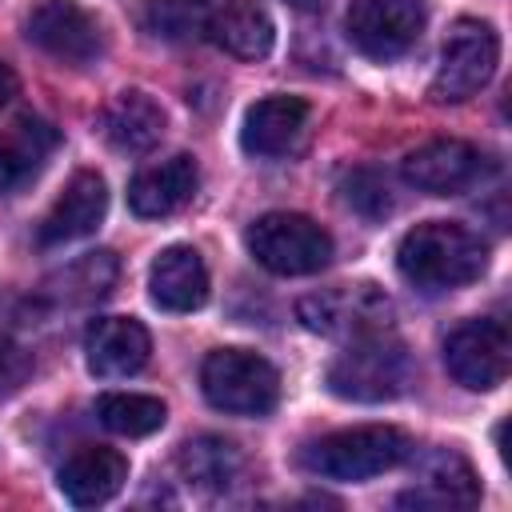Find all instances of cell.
I'll return each mask as SVG.
<instances>
[{"instance_id": "9a60e30c", "label": "cell", "mask_w": 512, "mask_h": 512, "mask_svg": "<svg viewBox=\"0 0 512 512\" xmlns=\"http://www.w3.org/2000/svg\"><path fill=\"white\" fill-rule=\"evenodd\" d=\"M152 352V336L140 320L132 316H104L88 328L84 336V360L88 372L100 380H120V376H136L148 364Z\"/></svg>"}, {"instance_id": "e0dca14e", "label": "cell", "mask_w": 512, "mask_h": 512, "mask_svg": "<svg viewBox=\"0 0 512 512\" xmlns=\"http://www.w3.org/2000/svg\"><path fill=\"white\" fill-rule=\"evenodd\" d=\"M128 480V460L116 452V448H104V444H84L76 448L60 472H56V488L64 492L68 504L76 508H96V504H108Z\"/></svg>"}, {"instance_id": "8fae6325", "label": "cell", "mask_w": 512, "mask_h": 512, "mask_svg": "<svg viewBox=\"0 0 512 512\" xmlns=\"http://www.w3.org/2000/svg\"><path fill=\"white\" fill-rule=\"evenodd\" d=\"M492 172V160L468 140H428L404 156V180L428 196H460Z\"/></svg>"}, {"instance_id": "44dd1931", "label": "cell", "mask_w": 512, "mask_h": 512, "mask_svg": "<svg viewBox=\"0 0 512 512\" xmlns=\"http://www.w3.org/2000/svg\"><path fill=\"white\" fill-rule=\"evenodd\" d=\"M100 128H104V140L116 152H148L164 136V108L148 92L124 88L108 100V108L100 116Z\"/></svg>"}, {"instance_id": "2e32d148", "label": "cell", "mask_w": 512, "mask_h": 512, "mask_svg": "<svg viewBox=\"0 0 512 512\" xmlns=\"http://www.w3.org/2000/svg\"><path fill=\"white\" fill-rule=\"evenodd\" d=\"M204 40H212L236 60H264L272 52L276 28L260 0H208Z\"/></svg>"}, {"instance_id": "7c38bea8", "label": "cell", "mask_w": 512, "mask_h": 512, "mask_svg": "<svg viewBox=\"0 0 512 512\" xmlns=\"http://www.w3.org/2000/svg\"><path fill=\"white\" fill-rule=\"evenodd\" d=\"M108 212V188H104V176L84 168L76 172L64 192L56 196V204L44 212L40 228H36V240L40 248H60V244H72V240H84L100 228Z\"/></svg>"}, {"instance_id": "ffe728a7", "label": "cell", "mask_w": 512, "mask_h": 512, "mask_svg": "<svg viewBox=\"0 0 512 512\" xmlns=\"http://www.w3.org/2000/svg\"><path fill=\"white\" fill-rule=\"evenodd\" d=\"M148 296L164 312H196L208 300V268L196 248L168 244L148 268Z\"/></svg>"}, {"instance_id": "7a4b0ae2", "label": "cell", "mask_w": 512, "mask_h": 512, "mask_svg": "<svg viewBox=\"0 0 512 512\" xmlns=\"http://www.w3.org/2000/svg\"><path fill=\"white\" fill-rule=\"evenodd\" d=\"M328 392L356 404L396 400L412 384V356L392 332H372L348 340V348L328 364Z\"/></svg>"}, {"instance_id": "5b68a950", "label": "cell", "mask_w": 512, "mask_h": 512, "mask_svg": "<svg viewBox=\"0 0 512 512\" xmlns=\"http://www.w3.org/2000/svg\"><path fill=\"white\" fill-rule=\"evenodd\" d=\"M248 252L276 276H312L332 260V236L300 212H268L244 232Z\"/></svg>"}, {"instance_id": "5bb4252c", "label": "cell", "mask_w": 512, "mask_h": 512, "mask_svg": "<svg viewBox=\"0 0 512 512\" xmlns=\"http://www.w3.org/2000/svg\"><path fill=\"white\" fill-rule=\"evenodd\" d=\"M308 132V104L300 96H264L244 112L240 148L256 160H276L300 148Z\"/></svg>"}, {"instance_id": "277c9868", "label": "cell", "mask_w": 512, "mask_h": 512, "mask_svg": "<svg viewBox=\"0 0 512 512\" xmlns=\"http://www.w3.org/2000/svg\"><path fill=\"white\" fill-rule=\"evenodd\" d=\"M200 388L228 416H264L280 400V372L248 348H216L200 364Z\"/></svg>"}, {"instance_id": "ba28073f", "label": "cell", "mask_w": 512, "mask_h": 512, "mask_svg": "<svg viewBox=\"0 0 512 512\" xmlns=\"http://www.w3.org/2000/svg\"><path fill=\"white\" fill-rule=\"evenodd\" d=\"M512 364V344L504 320H464L444 340V368L460 388L492 392L504 384Z\"/></svg>"}, {"instance_id": "603a6c76", "label": "cell", "mask_w": 512, "mask_h": 512, "mask_svg": "<svg viewBox=\"0 0 512 512\" xmlns=\"http://www.w3.org/2000/svg\"><path fill=\"white\" fill-rule=\"evenodd\" d=\"M116 284V256L112 252H88L76 264H68L64 272H56L44 292L56 304H96L112 292Z\"/></svg>"}, {"instance_id": "30bf717a", "label": "cell", "mask_w": 512, "mask_h": 512, "mask_svg": "<svg viewBox=\"0 0 512 512\" xmlns=\"http://www.w3.org/2000/svg\"><path fill=\"white\" fill-rule=\"evenodd\" d=\"M24 36L52 60L84 68L104 52V28L100 20L80 8L76 0H40L28 20H24Z\"/></svg>"}, {"instance_id": "3957f363", "label": "cell", "mask_w": 512, "mask_h": 512, "mask_svg": "<svg viewBox=\"0 0 512 512\" xmlns=\"http://www.w3.org/2000/svg\"><path fill=\"white\" fill-rule=\"evenodd\" d=\"M408 456H412V440L400 428L360 424V428H340L312 440L300 452V464L324 480H372L380 472H392Z\"/></svg>"}, {"instance_id": "52a82bcc", "label": "cell", "mask_w": 512, "mask_h": 512, "mask_svg": "<svg viewBox=\"0 0 512 512\" xmlns=\"http://www.w3.org/2000/svg\"><path fill=\"white\" fill-rule=\"evenodd\" d=\"M296 316L308 332L332 340H356L392 328V300L376 284H344L328 292H312L296 304Z\"/></svg>"}, {"instance_id": "7402d4cb", "label": "cell", "mask_w": 512, "mask_h": 512, "mask_svg": "<svg viewBox=\"0 0 512 512\" xmlns=\"http://www.w3.org/2000/svg\"><path fill=\"white\" fill-rule=\"evenodd\" d=\"M240 468H244L240 448L212 432L192 436L176 448V472L196 492H228L240 480Z\"/></svg>"}, {"instance_id": "8992f818", "label": "cell", "mask_w": 512, "mask_h": 512, "mask_svg": "<svg viewBox=\"0 0 512 512\" xmlns=\"http://www.w3.org/2000/svg\"><path fill=\"white\" fill-rule=\"evenodd\" d=\"M496 60H500L496 28L484 24V20H456L444 36L440 64H436V76L428 84V96L436 104H460V100L476 96L492 80Z\"/></svg>"}, {"instance_id": "4fadbf2b", "label": "cell", "mask_w": 512, "mask_h": 512, "mask_svg": "<svg viewBox=\"0 0 512 512\" xmlns=\"http://www.w3.org/2000/svg\"><path fill=\"white\" fill-rule=\"evenodd\" d=\"M400 508H472L480 504V480L472 464L452 448H432L416 464V484L396 496Z\"/></svg>"}, {"instance_id": "4316f807", "label": "cell", "mask_w": 512, "mask_h": 512, "mask_svg": "<svg viewBox=\"0 0 512 512\" xmlns=\"http://www.w3.org/2000/svg\"><path fill=\"white\" fill-rule=\"evenodd\" d=\"M32 372V360L24 348H16L12 340H0V392H12L28 380Z\"/></svg>"}, {"instance_id": "83f0119b", "label": "cell", "mask_w": 512, "mask_h": 512, "mask_svg": "<svg viewBox=\"0 0 512 512\" xmlns=\"http://www.w3.org/2000/svg\"><path fill=\"white\" fill-rule=\"evenodd\" d=\"M12 96H16V72H12L8 64H0V108H4Z\"/></svg>"}, {"instance_id": "9c48e42d", "label": "cell", "mask_w": 512, "mask_h": 512, "mask_svg": "<svg viewBox=\"0 0 512 512\" xmlns=\"http://www.w3.org/2000/svg\"><path fill=\"white\" fill-rule=\"evenodd\" d=\"M344 28H348V40L356 52L388 64L420 40L424 4L420 0H352Z\"/></svg>"}, {"instance_id": "d6986e66", "label": "cell", "mask_w": 512, "mask_h": 512, "mask_svg": "<svg viewBox=\"0 0 512 512\" xmlns=\"http://www.w3.org/2000/svg\"><path fill=\"white\" fill-rule=\"evenodd\" d=\"M200 184V172H196V160L192 156H168L160 164H148L132 176L128 184V208L144 220H160V216H172L180 212L192 192Z\"/></svg>"}, {"instance_id": "484cf974", "label": "cell", "mask_w": 512, "mask_h": 512, "mask_svg": "<svg viewBox=\"0 0 512 512\" xmlns=\"http://www.w3.org/2000/svg\"><path fill=\"white\" fill-rule=\"evenodd\" d=\"M340 196L352 212L368 216V220H380L388 208H392V192H388V180L372 168H356L340 180Z\"/></svg>"}, {"instance_id": "cb8c5ba5", "label": "cell", "mask_w": 512, "mask_h": 512, "mask_svg": "<svg viewBox=\"0 0 512 512\" xmlns=\"http://www.w3.org/2000/svg\"><path fill=\"white\" fill-rule=\"evenodd\" d=\"M96 416L116 436H152L156 428H164L168 408L164 400L144 392H108L96 400Z\"/></svg>"}, {"instance_id": "6da1fadb", "label": "cell", "mask_w": 512, "mask_h": 512, "mask_svg": "<svg viewBox=\"0 0 512 512\" xmlns=\"http://www.w3.org/2000/svg\"><path fill=\"white\" fill-rule=\"evenodd\" d=\"M400 276L420 292H452L488 268V244L452 220H424L408 228L396 244Z\"/></svg>"}, {"instance_id": "f1b7e54d", "label": "cell", "mask_w": 512, "mask_h": 512, "mask_svg": "<svg viewBox=\"0 0 512 512\" xmlns=\"http://www.w3.org/2000/svg\"><path fill=\"white\" fill-rule=\"evenodd\" d=\"M292 8H300V12H320L324 8V0H288Z\"/></svg>"}, {"instance_id": "ac0fdd59", "label": "cell", "mask_w": 512, "mask_h": 512, "mask_svg": "<svg viewBox=\"0 0 512 512\" xmlns=\"http://www.w3.org/2000/svg\"><path fill=\"white\" fill-rule=\"evenodd\" d=\"M60 132L40 116H20L0 132V196L24 192L52 160Z\"/></svg>"}, {"instance_id": "d4e9b609", "label": "cell", "mask_w": 512, "mask_h": 512, "mask_svg": "<svg viewBox=\"0 0 512 512\" xmlns=\"http://www.w3.org/2000/svg\"><path fill=\"white\" fill-rule=\"evenodd\" d=\"M140 24L160 40H204L208 28V0H144Z\"/></svg>"}]
</instances>
